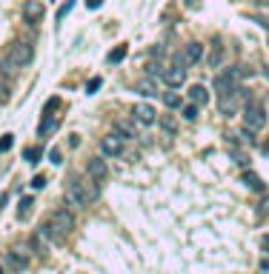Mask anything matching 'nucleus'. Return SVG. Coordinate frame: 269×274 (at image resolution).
<instances>
[{"instance_id": "nucleus-4", "label": "nucleus", "mask_w": 269, "mask_h": 274, "mask_svg": "<svg viewBox=\"0 0 269 274\" xmlns=\"http://www.w3.org/2000/svg\"><path fill=\"white\" fill-rule=\"evenodd\" d=\"M267 126V109L261 106V103H246V112H243V129H249L255 134V131H261Z\"/></svg>"}, {"instance_id": "nucleus-33", "label": "nucleus", "mask_w": 269, "mask_h": 274, "mask_svg": "<svg viewBox=\"0 0 269 274\" xmlns=\"http://www.w3.org/2000/svg\"><path fill=\"white\" fill-rule=\"evenodd\" d=\"M186 6H189V9H198V6H201V0H186Z\"/></svg>"}, {"instance_id": "nucleus-20", "label": "nucleus", "mask_w": 269, "mask_h": 274, "mask_svg": "<svg viewBox=\"0 0 269 274\" xmlns=\"http://www.w3.org/2000/svg\"><path fill=\"white\" fill-rule=\"evenodd\" d=\"M163 103H166L169 109H181V95H178V92H166V95H163Z\"/></svg>"}, {"instance_id": "nucleus-38", "label": "nucleus", "mask_w": 269, "mask_h": 274, "mask_svg": "<svg viewBox=\"0 0 269 274\" xmlns=\"http://www.w3.org/2000/svg\"><path fill=\"white\" fill-rule=\"evenodd\" d=\"M0 274H3V263H0Z\"/></svg>"}, {"instance_id": "nucleus-25", "label": "nucleus", "mask_w": 269, "mask_h": 274, "mask_svg": "<svg viewBox=\"0 0 269 274\" xmlns=\"http://www.w3.org/2000/svg\"><path fill=\"white\" fill-rule=\"evenodd\" d=\"M46 183H49V180L43 177V174H37V177H32V189H34V192H40V189H43Z\"/></svg>"}, {"instance_id": "nucleus-37", "label": "nucleus", "mask_w": 269, "mask_h": 274, "mask_svg": "<svg viewBox=\"0 0 269 274\" xmlns=\"http://www.w3.org/2000/svg\"><path fill=\"white\" fill-rule=\"evenodd\" d=\"M255 3H261V6H269V0H255Z\"/></svg>"}, {"instance_id": "nucleus-23", "label": "nucleus", "mask_w": 269, "mask_h": 274, "mask_svg": "<svg viewBox=\"0 0 269 274\" xmlns=\"http://www.w3.org/2000/svg\"><path fill=\"white\" fill-rule=\"evenodd\" d=\"M126 57V46H118L115 51H109V63H120Z\"/></svg>"}, {"instance_id": "nucleus-28", "label": "nucleus", "mask_w": 269, "mask_h": 274, "mask_svg": "<svg viewBox=\"0 0 269 274\" xmlns=\"http://www.w3.org/2000/svg\"><path fill=\"white\" fill-rule=\"evenodd\" d=\"M98 89H101V77H92V80H89V86H86V92H89V95H95Z\"/></svg>"}, {"instance_id": "nucleus-21", "label": "nucleus", "mask_w": 269, "mask_h": 274, "mask_svg": "<svg viewBox=\"0 0 269 274\" xmlns=\"http://www.w3.org/2000/svg\"><path fill=\"white\" fill-rule=\"evenodd\" d=\"M198 112H201V106H195V103H189V106H184V120H189V123H192V120H198Z\"/></svg>"}, {"instance_id": "nucleus-6", "label": "nucleus", "mask_w": 269, "mask_h": 274, "mask_svg": "<svg viewBox=\"0 0 269 274\" xmlns=\"http://www.w3.org/2000/svg\"><path fill=\"white\" fill-rule=\"evenodd\" d=\"M186 80V63L184 57H181V51L175 54V63L169 66V69H163V83H166L169 89H178V86H184Z\"/></svg>"}, {"instance_id": "nucleus-16", "label": "nucleus", "mask_w": 269, "mask_h": 274, "mask_svg": "<svg viewBox=\"0 0 269 274\" xmlns=\"http://www.w3.org/2000/svg\"><path fill=\"white\" fill-rule=\"evenodd\" d=\"M243 183H246V186H249L252 192H264V189H267V183L258 177L255 172H243Z\"/></svg>"}, {"instance_id": "nucleus-1", "label": "nucleus", "mask_w": 269, "mask_h": 274, "mask_svg": "<svg viewBox=\"0 0 269 274\" xmlns=\"http://www.w3.org/2000/svg\"><path fill=\"white\" fill-rule=\"evenodd\" d=\"M34 60V49L32 43H23V40H15V43H9L6 51H3V60H0V72L6 75V77H15L17 72L23 69V66H29Z\"/></svg>"}, {"instance_id": "nucleus-15", "label": "nucleus", "mask_w": 269, "mask_h": 274, "mask_svg": "<svg viewBox=\"0 0 269 274\" xmlns=\"http://www.w3.org/2000/svg\"><path fill=\"white\" fill-rule=\"evenodd\" d=\"M186 95H189V103H195V106H206V103H209V89L201 86V83H195Z\"/></svg>"}, {"instance_id": "nucleus-12", "label": "nucleus", "mask_w": 269, "mask_h": 274, "mask_svg": "<svg viewBox=\"0 0 269 274\" xmlns=\"http://www.w3.org/2000/svg\"><path fill=\"white\" fill-rule=\"evenodd\" d=\"M23 20H26V23L43 20V0H26V3H23Z\"/></svg>"}, {"instance_id": "nucleus-31", "label": "nucleus", "mask_w": 269, "mask_h": 274, "mask_svg": "<svg viewBox=\"0 0 269 274\" xmlns=\"http://www.w3.org/2000/svg\"><path fill=\"white\" fill-rule=\"evenodd\" d=\"M261 272H264V274H269V257H264V260H261Z\"/></svg>"}, {"instance_id": "nucleus-2", "label": "nucleus", "mask_w": 269, "mask_h": 274, "mask_svg": "<svg viewBox=\"0 0 269 274\" xmlns=\"http://www.w3.org/2000/svg\"><path fill=\"white\" fill-rule=\"evenodd\" d=\"M72 228H75V214L66 209H54L49 214V220L43 223L40 234H43L46 240H52L54 246H60V243H66V237L72 234Z\"/></svg>"}, {"instance_id": "nucleus-7", "label": "nucleus", "mask_w": 269, "mask_h": 274, "mask_svg": "<svg viewBox=\"0 0 269 274\" xmlns=\"http://www.w3.org/2000/svg\"><path fill=\"white\" fill-rule=\"evenodd\" d=\"M241 97H243V89H241V86H238L235 92H229V95H220L218 112L223 114V117H232V114L241 109Z\"/></svg>"}, {"instance_id": "nucleus-34", "label": "nucleus", "mask_w": 269, "mask_h": 274, "mask_svg": "<svg viewBox=\"0 0 269 274\" xmlns=\"http://www.w3.org/2000/svg\"><path fill=\"white\" fill-rule=\"evenodd\" d=\"M261 246H264V249H269V234H264V237H261Z\"/></svg>"}, {"instance_id": "nucleus-3", "label": "nucleus", "mask_w": 269, "mask_h": 274, "mask_svg": "<svg viewBox=\"0 0 269 274\" xmlns=\"http://www.w3.org/2000/svg\"><path fill=\"white\" fill-rule=\"evenodd\" d=\"M101 154L103 157H123V160H129L132 157V151L126 149V140L120 137V134H106L101 140Z\"/></svg>"}, {"instance_id": "nucleus-11", "label": "nucleus", "mask_w": 269, "mask_h": 274, "mask_svg": "<svg viewBox=\"0 0 269 274\" xmlns=\"http://www.w3.org/2000/svg\"><path fill=\"white\" fill-rule=\"evenodd\" d=\"M181 57H184L186 66H195L203 60V43H198V40H192V43H186L184 51H181Z\"/></svg>"}, {"instance_id": "nucleus-5", "label": "nucleus", "mask_w": 269, "mask_h": 274, "mask_svg": "<svg viewBox=\"0 0 269 274\" xmlns=\"http://www.w3.org/2000/svg\"><path fill=\"white\" fill-rule=\"evenodd\" d=\"M66 200L75 206V209H89V203H92V197L86 192V183L83 180H72L66 186Z\"/></svg>"}, {"instance_id": "nucleus-35", "label": "nucleus", "mask_w": 269, "mask_h": 274, "mask_svg": "<svg viewBox=\"0 0 269 274\" xmlns=\"http://www.w3.org/2000/svg\"><path fill=\"white\" fill-rule=\"evenodd\" d=\"M261 209H264V211H267V214H269V197H267V200H264V203H261Z\"/></svg>"}, {"instance_id": "nucleus-27", "label": "nucleus", "mask_w": 269, "mask_h": 274, "mask_svg": "<svg viewBox=\"0 0 269 274\" xmlns=\"http://www.w3.org/2000/svg\"><path fill=\"white\" fill-rule=\"evenodd\" d=\"M72 6H75V3H72V0H66V6H60V9H57V20H63V17L72 12Z\"/></svg>"}, {"instance_id": "nucleus-36", "label": "nucleus", "mask_w": 269, "mask_h": 274, "mask_svg": "<svg viewBox=\"0 0 269 274\" xmlns=\"http://www.w3.org/2000/svg\"><path fill=\"white\" fill-rule=\"evenodd\" d=\"M264 154H267V157H269V140H267V143H264Z\"/></svg>"}, {"instance_id": "nucleus-19", "label": "nucleus", "mask_w": 269, "mask_h": 274, "mask_svg": "<svg viewBox=\"0 0 269 274\" xmlns=\"http://www.w3.org/2000/svg\"><path fill=\"white\" fill-rule=\"evenodd\" d=\"M57 129V117H46V120H43V123H40V137H46V134H52V131Z\"/></svg>"}, {"instance_id": "nucleus-17", "label": "nucleus", "mask_w": 269, "mask_h": 274, "mask_svg": "<svg viewBox=\"0 0 269 274\" xmlns=\"http://www.w3.org/2000/svg\"><path fill=\"white\" fill-rule=\"evenodd\" d=\"M6 260H9V266H12L15 272H23V269L29 266V260H26V254H17V251H9V254H6Z\"/></svg>"}, {"instance_id": "nucleus-22", "label": "nucleus", "mask_w": 269, "mask_h": 274, "mask_svg": "<svg viewBox=\"0 0 269 274\" xmlns=\"http://www.w3.org/2000/svg\"><path fill=\"white\" fill-rule=\"evenodd\" d=\"M32 206H34L32 197H23V200H20V206H17V217H26V214L32 211Z\"/></svg>"}, {"instance_id": "nucleus-9", "label": "nucleus", "mask_w": 269, "mask_h": 274, "mask_svg": "<svg viewBox=\"0 0 269 274\" xmlns=\"http://www.w3.org/2000/svg\"><path fill=\"white\" fill-rule=\"evenodd\" d=\"M132 117H134V123H140V126H155V123H158V112L152 109L149 103H140V106H134Z\"/></svg>"}, {"instance_id": "nucleus-24", "label": "nucleus", "mask_w": 269, "mask_h": 274, "mask_svg": "<svg viewBox=\"0 0 269 274\" xmlns=\"http://www.w3.org/2000/svg\"><path fill=\"white\" fill-rule=\"evenodd\" d=\"M23 157H26L29 163H37V160H40V149H34V146H29V149L23 151Z\"/></svg>"}, {"instance_id": "nucleus-8", "label": "nucleus", "mask_w": 269, "mask_h": 274, "mask_svg": "<svg viewBox=\"0 0 269 274\" xmlns=\"http://www.w3.org/2000/svg\"><path fill=\"white\" fill-rule=\"evenodd\" d=\"M86 174L95 180V183H103L109 177V166H106V157H92L89 166H86Z\"/></svg>"}, {"instance_id": "nucleus-18", "label": "nucleus", "mask_w": 269, "mask_h": 274, "mask_svg": "<svg viewBox=\"0 0 269 274\" xmlns=\"http://www.w3.org/2000/svg\"><path fill=\"white\" fill-rule=\"evenodd\" d=\"M9 97H12V77L0 72V103H9Z\"/></svg>"}, {"instance_id": "nucleus-14", "label": "nucleus", "mask_w": 269, "mask_h": 274, "mask_svg": "<svg viewBox=\"0 0 269 274\" xmlns=\"http://www.w3.org/2000/svg\"><path fill=\"white\" fill-rule=\"evenodd\" d=\"M134 92L137 95H143V97H158L161 92H158V80L155 77H143V80H137L134 83Z\"/></svg>"}, {"instance_id": "nucleus-30", "label": "nucleus", "mask_w": 269, "mask_h": 274, "mask_svg": "<svg viewBox=\"0 0 269 274\" xmlns=\"http://www.w3.org/2000/svg\"><path fill=\"white\" fill-rule=\"evenodd\" d=\"M161 126H163V129H166V131H175V123H172L169 117H163V120H161Z\"/></svg>"}, {"instance_id": "nucleus-13", "label": "nucleus", "mask_w": 269, "mask_h": 274, "mask_svg": "<svg viewBox=\"0 0 269 274\" xmlns=\"http://www.w3.org/2000/svg\"><path fill=\"white\" fill-rule=\"evenodd\" d=\"M115 131H118L123 140H137L140 134H137V123H134V117L132 120H118L115 123Z\"/></svg>"}, {"instance_id": "nucleus-29", "label": "nucleus", "mask_w": 269, "mask_h": 274, "mask_svg": "<svg viewBox=\"0 0 269 274\" xmlns=\"http://www.w3.org/2000/svg\"><path fill=\"white\" fill-rule=\"evenodd\" d=\"M60 157H63V154H60V149H52V151H49V160L52 163H60Z\"/></svg>"}, {"instance_id": "nucleus-26", "label": "nucleus", "mask_w": 269, "mask_h": 274, "mask_svg": "<svg viewBox=\"0 0 269 274\" xmlns=\"http://www.w3.org/2000/svg\"><path fill=\"white\" fill-rule=\"evenodd\" d=\"M12 143H15V137H12V134H3V140H0V151H9Z\"/></svg>"}, {"instance_id": "nucleus-10", "label": "nucleus", "mask_w": 269, "mask_h": 274, "mask_svg": "<svg viewBox=\"0 0 269 274\" xmlns=\"http://www.w3.org/2000/svg\"><path fill=\"white\" fill-rule=\"evenodd\" d=\"M223 60H226V46L220 43V37H215L212 46H209V57H206V63H209V69H220Z\"/></svg>"}, {"instance_id": "nucleus-32", "label": "nucleus", "mask_w": 269, "mask_h": 274, "mask_svg": "<svg viewBox=\"0 0 269 274\" xmlns=\"http://www.w3.org/2000/svg\"><path fill=\"white\" fill-rule=\"evenodd\" d=\"M101 3H103V0H86V6H89V9H98Z\"/></svg>"}]
</instances>
